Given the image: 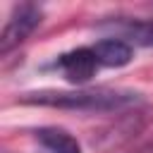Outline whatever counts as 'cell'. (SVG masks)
I'll return each mask as SVG.
<instances>
[{"mask_svg":"<svg viewBox=\"0 0 153 153\" xmlns=\"http://www.w3.org/2000/svg\"><path fill=\"white\" fill-rule=\"evenodd\" d=\"M33 136L45 153H81L79 141L60 127H41L33 131Z\"/></svg>","mask_w":153,"mask_h":153,"instance_id":"cell-5","label":"cell"},{"mask_svg":"<svg viewBox=\"0 0 153 153\" xmlns=\"http://www.w3.org/2000/svg\"><path fill=\"white\" fill-rule=\"evenodd\" d=\"M141 96L127 88H76V91H33L22 93L19 103L43 105L60 110H81V112H117L129 105H136Z\"/></svg>","mask_w":153,"mask_h":153,"instance_id":"cell-1","label":"cell"},{"mask_svg":"<svg viewBox=\"0 0 153 153\" xmlns=\"http://www.w3.org/2000/svg\"><path fill=\"white\" fill-rule=\"evenodd\" d=\"M41 22H43V12L38 5H31V2L17 5L0 36V55H10L19 43H24L36 31V26Z\"/></svg>","mask_w":153,"mask_h":153,"instance_id":"cell-2","label":"cell"},{"mask_svg":"<svg viewBox=\"0 0 153 153\" xmlns=\"http://www.w3.org/2000/svg\"><path fill=\"white\" fill-rule=\"evenodd\" d=\"M93 50L100 67H124L134 57V48L122 38H103L93 43Z\"/></svg>","mask_w":153,"mask_h":153,"instance_id":"cell-4","label":"cell"},{"mask_svg":"<svg viewBox=\"0 0 153 153\" xmlns=\"http://www.w3.org/2000/svg\"><path fill=\"white\" fill-rule=\"evenodd\" d=\"M112 29L127 38V43L131 45H143L151 48L153 45V19H124V22H112Z\"/></svg>","mask_w":153,"mask_h":153,"instance_id":"cell-6","label":"cell"},{"mask_svg":"<svg viewBox=\"0 0 153 153\" xmlns=\"http://www.w3.org/2000/svg\"><path fill=\"white\" fill-rule=\"evenodd\" d=\"M55 67L65 74L67 81H72V84H86L98 72L100 62L96 57L93 45H84V48H74V50L62 53L55 60Z\"/></svg>","mask_w":153,"mask_h":153,"instance_id":"cell-3","label":"cell"}]
</instances>
